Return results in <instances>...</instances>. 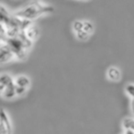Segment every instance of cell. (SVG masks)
I'll use <instances>...</instances> for the list:
<instances>
[{
  "label": "cell",
  "instance_id": "obj_1",
  "mask_svg": "<svg viewBox=\"0 0 134 134\" xmlns=\"http://www.w3.org/2000/svg\"><path fill=\"white\" fill-rule=\"evenodd\" d=\"M54 9L52 7L45 6V5L41 4L40 2H34L30 4L29 6L25 7L24 8L20 9L19 11L16 12L15 16L20 18V19H30H30H36L42 14L52 13Z\"/></svg>",
  "mask_w": 134,
  "mask_h": 134
},
{
  "label": "cell",
  "instance_id": "obj_2",
  "mask_svg": "<svg viewBox=\"0 0 134 134\" xmlns=\"http://www.w3.org/2000/svg\"><path fill=\"white\" fill-rule=\"evenodd\" d=\"M6 42L9 45L12 52H14L15 55H17L19 59L24 60L27 57V49L28 48L18 36L13 38H8Z\"/></svg>",
  "mask_w": 134,
  "mask_h": 134
},
{
  "label": "cell",
  "instance_id": "obj_3",
  "mask_svg": "<svg viewBox=\"0 0 134 134\" xmlns=\"http://www.w3.org/2000/svg\"><path fill=\"white\" fill-rule=\"evenodd\" d=\"M14 56L15 54L8 43L6 42L0 45V64H4L10 62L14 58Z\"/></svg>",
  "mask_w": 134,
  "mask_h": 134
},
{
  "label": "cell",
  "instance_id": "obj_4",
  "mask_svg": "<svg viewBox=\"0 0 134 134\" xmlns=\"http://www.w3.org/2000/svg\"><path fill=\"white\" fill-rule=\"evenodd\" d=\"M107 77L109 81L112 82H118L121 78V72L120 70L116 66L109 67L107 71Z\"/></svg>",
  "mask_w": 134,
  "mask_h": 134
},
{
  "label": "cell",
  "instance_id": "obj_5",
  "mask_svg": "<svg viewBox=\"0 0 134 134\" xmlns=\"http://www.w3.org/2000/svg\"><path fill=\"white\" fill-rule=\"evenodd\" d=\"M16 86H17V85H16L15 83L6 86L4 92L2 93V96L5 97V98H8V99L14 97L16 95H17V93H16Z\"/></svg>",
  "mask_w": 134,
  "mask_h": 134
},
{
  "label": "cell",
  "instance_id": "obj_6",
  "mask_svg": "<svg viewBox=\"0 0 134 134\" xmlns=\"http://www.w3.org/2000/svg\"><path fill=\"white\" fill-rule=\"evenodd\" d=\"M25 33H26L27 37L29 38L31 41H34L38 38L39 36V29L36 26H33V25H30L26 30H25Z\"/></svg>",
  "mask_w": 134,
  "mask_h": 134
},
{
  "label": "cell",
  "instance_id": "obj_7",
  "mask_svg": "<svg viewBox=\"0 0 134 134\" xmlns=\"http://www.w3.org/2000/svg\"><path fill=\"white\" fill-rule=\"evenodd\" d=\"M0 123H2V124L8 129L9 133L11 132V125H10L9 119H8L6 111H5L3 108H0Z\"/></svg>",
  "mask_w": 134,
  "mask_h": 134
},
{
  "label": "cell",
  "instance_id": "obj_8",
  "mask_svg": "<svg viewBox=\"0 0 134 134\" xmlns=\"http://www.w3.org/2000/svg\"><path fill=\"white\" fill-rule=\"evenodd\" d=\"M15 84L19 86L28 87L30 84V79L27 76H25V75H20V76L17 77V79L15 80Z\"/></svg>",
  "mask_w": 134,
  "mask_h": 134
},
{
  "label": "cell",
  "instance_id": "obj_9",
  "mask_svg": "<svg viewBox=\"0 0 134 134\" xmlns=\"http://www.w3.org/2000/svg\"><path fill=\"white\" fill-rule=\"evenodd\" d=\"M0 83L3 84L4 86H8L9 85L13 84L14 81L13 78L9 75H8V74H2V75H0Z\"/></svg>",
  "mask_w": 134,
  "mask_h": 134
},
{
  "label": "cell",
  "instance_id": "obj_10",
  "mask_svg": "<svg viewBox=\"0 0 134 134\" xmlns=\"http://www.w3.org/2000/svg\"><path fill=\"white\" fill-rule=\"evenodd\" d=\"M123 129H132L134 130V119L133 118H127L122 120Z\"/></svg>",
  "mask_w": 134,
  "mask_h": 134
},
{
  "label": "cell",
  "instance_id": "obj_11",
  "mask_svg": "<svg viewBox=\"0 0 134 134\" xmlns=\"http://www.w3.org/2000/svg\"><path fill=\"white\" fill-rule=\"evenodd\" d=\"M75 36H76V38L79 40V41H86V40L89 38L90 34L88 33V32H86V30L83 29V30L75 32Z\"/></svg>",
  "mask_w": 134,
  "mask_h": 134
},
{
  "label": "cell",
  "instance_id": "obj_12",
  "mask_svg": "<svg viewBox=\"0 0 134 134\" xmlns=\"http://www.w3.org/2000/svg\"><path fill=\"white\" fill-rule=\"evenodd\" d=\"M94 29H95V27H94V24L91 21H88V20L84 21V30L86 32H88L89 34H92L94 31Z\"/></svg>",
  "mask_w": 134,
  "mask_h": 134
},
{
  "label": "cell",
  "instance_id": "obj_13",
  "mask_svg": "<svg viewBox=\"0 0 134 134\" xmlns=\"http://www.w3.org/2000/svg\"><path fill=\"white\" fill-rule=\"evenodd\" d=\"M125 91H126L127 95L130 97L131 99L134 98V84H129L125 87Z\"/></svg>",
  "mask_w": 134,
  "mask_h": 134
},
{
  "label": "cell",
  "instance_id": "obj_14",
  "mask_svg": "<svg viewBox=\"0 0 134 134\" xmlns=\"http://www.w3.org/2000/svg\"><path fill=\"white\" fill-rule=\"evenodd\" d=\"M84 29V21L81 20H75L73 23V30L75 32H77L79 30H83Z\"/></svg>",
  "mask_w": 134,
  "mask_h": 134
},
{
  "label": "cell",
  "instance_id": "obj_15",
  "mask_svg": "<svg viewBox=\"0 0 134 134\" xmlns=\"http://www.w3.org/2000/svg\"><path fill=\"white\" fill-rule=\"evenodd\" d=\"M27 87H24V86H16V93H17V96H22L26 93Z\"/></svg>",
  "mask_w": 134,
  "mask_h": 134
},
{
  "label": "cell",
  "instance_id": "obj_16",
  "mask_svg": "<svg viewBox=\"0 0 134 134\" xmlns=\"http://www.w3.org/2000/svg\"><path fill=\"white\" fill-rule=\"evenodd\" d=\"M123 133L134 134V130H132V129H123Z\"/></svg>",
  "mask_w": 134,
  "mask_h": 134
},
{
  "label": "cell",
  "instance_id": "obj_17",
  "mask_svg": "<svg viewBox=\"0 0 134 134\" xmlns=\"http://www.w3.org/2000/svg\"><path fill=\"white\" fill-rule=\"evenodd\" d=\"M5 88H6V86H4L3 84H1V83H0V94H1V95H2V93L4 92Z\"/></svg>",
  "mask_w": 134,
  "mask_h": 134
},
{
  "label": "cell",
  "instance_id": "obj_18",
  "mask_svg": "<svg viewBox=\"0 0 134 134\" xmlns=\"http://www.w3.org/2000/svg\"><path fill=\"white\" fill-rule=\"evenodd\" d=\"M131 111H132V113H133V115H134V98L131 100Z\"/></svg>",
  "mask_w": 134,
  "mask_h": 134
},
{
  "label": "cell",
  "instance_id": "obj_19",
  "mask_svg": "<svg viewBox=\"0 0 134 134\" xmlns=\"http://www.w3.org/2000/svg\"><path fill=\"white\" fill-rule=\"evenodd\" d=\"M83 1H86V0H83Z\"/></svg>",
  "mask_w": 134,
  "mask_h": 134
}]
</instances>
